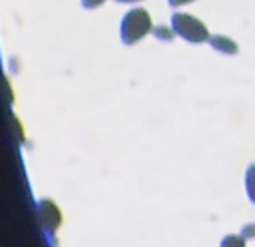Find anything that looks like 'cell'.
Here are the masks:
<instances>
[{
    "label": "cell",
    "mask_w": 255,
    "mask_h": 247,
    "mask_svg": "<svg viewBox=\"0 0 255 247\" xmlns=\"http://www.w3.org/2000/svg\"><path fill=\"white\" fill-rule=\"evenodd\" d=\"M104 2H106V0H82V6L90 10V8H98V6H102Z\"/></svg>",
    "instance_id": "9c48e42d"
},
{
    "label": "cell",
    "mask_w": 255,
    "mask_h": 247,
    "mask_svg": "<svg viewBox=\"0 0 255 247\" xmlns=\"http://www.w3.org/2000/svg\"><path fill=\"white\" fill-rule=\"evenodd\" d=\"M153 30L151 26V16L143 8H131L124 14L122 26H120V36L124 44H135L143 36H147Z\"/></svg>",
    "instance_id": "6da1fadb"
},
{
    "label": "cell",
    "mask_w": 255,
    "mask_h": 247,
    "mask_svg": "<svg viewBox=\"0 0 255 247\" xmlns=\"http://www.w3.org/2000/svg\"><path fill=\"white\" fill-rule=\"evenodd\" d=\"M245 187H247L249 199L255 203V163H251L249 169H247V173H245Z\"/></svg>",
    "instance_id": "5b68a950"
},
{
    "label": "cell",
    "mask_w": 255,
    "mask_h": 247,
    "mask_svg": "<svg viewBox=\"0 0 255 247\" xmlns=\"http://www.w3.org/2000/svg\"><path fill=\"white\" fill-rule=\"evenodd\" d=\"M187 2H193V0H169V6H183V4H187Z\"/></svg>",
    "instance_id": "30bf717a"
},
{
    "label": "cell",
    "mask_w": 255,
    "mask_h": 247,
    "mask_svg": "<svg viewBox=\"0 0 255 247\" xmlns=\"http://www.w3.org/2000/svg\"><path fill=\"white\" fill-rule=\"evenodd\" d=\"M171 28L185 42L201 44V42H209V38H211L207 26L199 18H195L191 14H185V12H175L171 16Z\"/></svg>",
    "instance_id": "7a4b0ae2"
},
{
    "label": "cell",
    "mask_w": 255,
    "mask_h": 247,
    "mask_svg": "<svg viewBox=\"0 0 255 247\" xmlns=\"http://www.w3.org/2000/svg\"><path fill=\"white\" fill-rule=\"evenodd\" d=\"M241 235L245 239H253L255 237V223H247L243 229H241Z\"/></svg>",
    "instance_id": "ba28073f"
},
{
    "label": "cell",
    "mask_w": 255,
    "mask_h": 247,
    "mask_svg": "<svg viewBox=\"0 0 255 247\" xmlns=\"http://www.w3.org/2000/svg\"><path fill=\"white\" fill-rule=\"evenodd\" d=\"M153 34H155L157 38H161V40H165V42H167V40H171V38H173V34H175V32H173V28L169 30V28H165V26H157V28H153Z\"/></svg>",
    "instance_id": "52a82bcc"
},
{
    "label": "cell",
    "mask_w": 255,
    "mask_h": 247,
    "mask_svg": "<svg viewBox=\"0 0 255 247\" xmlns=\"http://www.w3.org/2000/svg\"><path fill=\"white\" fill-rule=\"evenodd\" d=\"M36 215H38L40 225H42L48 233H54V231L60 227V223H62V213H60V209L56 207V203L50 201V199L38 201V205H36Z\"/></svg>",
    "instance_id": "3957f363"
},
{
    "label": "cell",
    "mask_w": 255,
    "mask_h": 247,
    "mask_svg": "<svg viewBox=\"0 0 255 247\" xmlns=\"http://www.w3.org/2000/svg\"><path fill=\"white\" fill-rule=\"evenodd\" d=\"M118 2H139V0H118Z\"/></svg>",
    "instance_id": "8fae6325"
},
{
    "label": "cell",
    "mask_w": 255,
    "mask_h": 247,
    "mask_svg": "<svg viewBox=\"0 0 255 247\" xmlns=\"http://www.w3.org/2000/svg\"><path fill=\"white\" fill-rule=\"evenodd\" d=\"M209 44L213 46V50H217V52H221V54H227V56H231V54L237 52V44H235L231 38L221 36V34L211 36V38H209Z\"/></svg>",
    "instance_id": "277c9868"
},
{
    "label": "cell",
    "mask_w": 255,
    "mask_h": 247,
    "mask_svg": "<svg viewBox=\"0 0 255 247\" xmlns=\"http://www.w3.org/2000/svg\"><path fill=\"white\" fill-rule=\"evenodd\" d=\"M221 247H247L243 235H227L221 239Z\"/></svg>",
    "instance_id": "8992f818"
}]
</instances>
